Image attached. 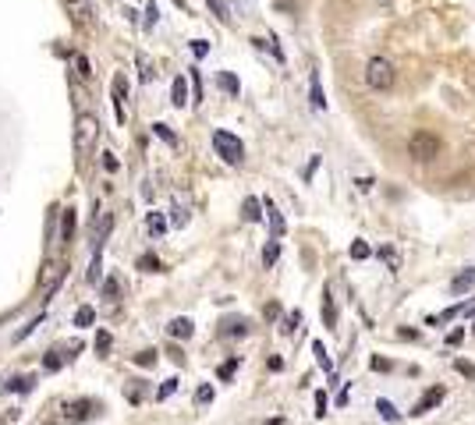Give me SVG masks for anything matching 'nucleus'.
Returning a JSON list of instances; mask_svg holds the SVG:
<instances>
[{
	"label": "nucleus",
	"mask_w": 475,
	"mask_h": 425,
	"mask_svg": "<svg viewBox=\"0 0 475 425\" xmlns=\"http://www.w3.org/2000/svg\"><path fill=\"white\" fill-rule=\"evenodd\" d=\"M440 153H443V142H440V135H433V132H415L408 138V156L415 163H433Z\"/></svg>",
	"instance_id": "1"
},
{
	"label": "nucleus",
	"mask_w": 475,
	"mask_h": 425,
	"mask_svg": "<svg viewBox=\"0 0 475 425\" xmlns=\"http://www.w3.org/2000/svg\"><path fill=\"white\" fill-rule=\"evenodd\" d=\"M96 138H99V121L96 114H78L75 121V153L78 156H89L96 149Z\"/></svg>",
	"instance_id": "2"
},
{
	"label": "nucleus",
	"mask_w": 475,
	"mask_h": 425,
	"mask_svg": "<svg viewBox=\"0 0 475 425\" xmlns=\"http://www.w3.org/2000/svg\"><path fill=\"white\" fill-rule=\"evenodd\" d=\"M365 85L373 93H387L390 85H394V64H390L387 57H373L365 64Z\"/></svg>",
	"instance_id": "3"
},
{
	"label": "nucleus",
	"mask_w": 475,
	"mask_h": 425,
	"mask_svg": "<svg viewBox=\"0 0 475 425\" xmlns=\"http://www.w3.org/2000/svg\"><path fill=\"white\" fill-rule=\"evenodd\" d=\"M213 149H217V156H220L223 163H241V160H245V145H241V138L231 135V132H213Z\"/></svg>",
	"instance_id": "4"
},
{
	"label": "nucleus",
	"mask_w": 475,
	"mask_h": 425,
	"mask_svg": "<svg viewBox=\"0 0 475 425\" xmlns=\"http://www.w3.org/2000/svg\"><path fill=\"white\" fill-rule=\"evenodd\" d=\"M64 273H68L64 263H60V259H50L43 269H39V294L50 298V294L60 287V280H64Z\"/></svg>",
	"instance_id": "5"
},
{
	"label": "nucleus",
	"mask_w": 475,
	"mask_h": 425,
	"mask_svg": "<svg viewBox=\"0 0 475 425\" xmlns=\"http://www.w3.org/2000/svg\"><path fill=\"white\" fill-rule=\"evenodd\" d=\"M64 11L78 29H93V4L89 0H64Z\"/></svg>",
	"instance_id": "6"
},
{
	"label": "nucleus",
	"mask_w": 475,
	"mask_h": 425,
	"mask_svg": "<svg viewBox=\"0 0 475 425\" xmlns=\"http://www.w3.org/2000/svg\"><path fill=\"white\" fill-rule=\"evenodd\" d=\"M443 397H447V390H443V387H429V390L415 400V408H411L408 415H411V418H422V415H429L433 408H437V404H443Z\"/></svg>",
	"instance_id": "7"
},
{
	"label": "nucleus",
	"mask_w": 475,
	"mask_h": 425,
	"mask_svg": "<svg viewBox=\"0 0 475 425\" xmlns=\"http://www.w3.org/2000/svg\"><path fill=\"white\" fill-rule=\"evenodd\" d=\"M125 93H128V82H125V75H114V82H110V96H114V117L125 124Z\"/></svg>",
	"instance_id": "8"
},
{
	"label": "nucleus",
	"mask_w": 475,
	"mask_h": 425,
	"mask_svg": "<svg viewBox=\"0 0 475 425\" xmlns=\"http://www.w3.org/2000/svg\"><path fill=\"white\" fill-rule=\"evenodd\" d=\"M475 287V266H468V269H461L458 276L450 280V294H468Z\"/></svg>",
	"instance_id": "9"
},
{
	"label": "nucleus",
	"mask_w": 475,
	"mask_h": 425,
	"mask_svg": "<svg viewBox=\"0 0 475 425\" xmlns=\"http://www.w3.org/2000/svg\"><path fill=\"white\" fill-rule=\"evenodd\" d=\"M192 319H184V315H178V319H171V326H167V333L174 337V340H188L192 337Z\"/></svg>",
	"instance_id": "10"
},
{
	"label": "nucleus",
	"mask_w": 475,
	"mask_h": 425,
	"mask_svg": "<svg viewBox=\"0 0 475 425\" xmlns=\"http://www.w3.org/2000/svg\"><path fill=\"white\" fill-rule=\"evenodd\" d=\"M263 206H266V217H270V230H273V241H280V238H284V217L277 212V206H273L270 199H266Z\"/></svg>",
	"instance_id": "11"
},
{
	"label": "nucleus",
	"mask_w": 475,
	"mask_h": 425,
	"mask_svg": "<svg viewBox=\"0 0 475 425\" xmlns=\"http://www.w3.org/2000/svg\"><path fill=\"white\" fill-rule=\"evenodd\" d=\"M171 103H174V106H184V103H188V82H184V75H178V78L171 82Z\"/></svg>",
	"instance_id": "12"
},
{
	"label": "nucleus",
	"mask_w": 475,
	"mask_h": 425,
	"mask_svg": "<svg viewBox=\"0 0 475 425\" xmlns=\"http://www.w3.org/2000/svg\"><path fill=\"white\" fill-rule=\"evenodd\" d=\"M308 99H313L316 110H326V96H323V85H319V75L313 71V78H308Z\"/></svg>",
	"instance_id": "13"
},
{
	"label": "nucleus",
	"mask_w": 475,
	"mask_h": 425,
	"mask_svg": "<svg viewBox=\"0 0 475 425\" xmlns=\"http://www.w3.org/2000/svg\"><path fill=\"white\" fill-rule=\"evenodd\" d=\"M93 411H96L93 400H75L71 408H68V418H71V422H82V418H89Z\"/></svg>",
	"instance_id": "14"
},
{
	"label": "nucleus",
	"mask_w": 475,
	"mask_h": 425,
	"mask_svg": "<svg viewBox=\"0 0 475 425\" xmlns=\"http://www.w3.org/2000/svg\"><path fill=\"white\" fill-rule=\"evenodd\" d=\"M241 212H245V220H249V223H259L263 220V202L259 199H245Z\"/></svg>",
	"instance_id": "15"
},
{
	"label": "nucleus",
	"mask_w": 475,
	"mask_h": 425,
	"mask_svg": "<svg viewBox=\"0 0 475 425\" xmlns=\"http://www.w3.org/2000/svg\"><path fill=\"white\" fill-rule=\"evenodd\" d=\"M217 85H220V89H223L227 96H238V89H241L238 78H234L231 71H220V75H217Z\"/></svg>",
	"instance_id": "16"
},
{
	"label": "nucleus",
	"mask_w": 475,
	"mask_h": 425,
	"mask_svg": "<svg viewBox=\"0 0 475 425\" xmlns=\"http://www.w3.org/2000/svg\"><path fill=\"white\" fill-rule=\"evenodd\" d=\"M220 333L223 337H245V333H249V323H245V319H227Z\"/></svg>",
	"instance_id": "17"
},
{
	"label": "nucleus",
	"mask_w": 475,
	"mask_h": 425,
	"mask_svg": "<svg viewBox=\"0 0 475 425\" xmlns=\"http://www.w3.org/2000/svg\"><path fill=\"white\" fill-rule=\"evenodd\" d=\"M206 8H210L223 25H231V8H227V0H206Z\"/></svg>",
	"instance_id": "18"
},
{
	"label": "nucleus",
	"mask_w": 475,
	"mask_h": 425,
	"mask_svg": "<svg viewBox=\"0 0 475 425\" xmlns=\"http://www.w3.org/2000/svg\"><path fill=\"white\" fill-rule=\"evenodd\" d=\"M135 60H138V75H142V82H153V78H156V68H153V60H149L146 53H135Z\"/></svg>",
	"instance_id": "19"
},
{
	"label": "nucleus",
	"mask_w": 475,
	"mask_h": 425,
	"mask_svg": "<svg viewBox=\"0 0 475 425\" xmlns=\"http://www.w3.org/2000/svg\"><path fill=\"white\" fill-rule=\"evenodd\" d=\"M323 298H326V302H323V323L334 330V326H337V308H334V302H330V291H326Z\"/></svg>",
	"instance_id": "20"
},
{
	"label": "nucleus",
	"mask_w": 475,
	"mask_h": 425,
	"mask_svg": "<svg viewBox=\"0 0 475 425\" xmlns=\"http://www.w3.org/2000/svg\"><path fill=\"white\" fill-rule=\"evenodd\" d=\"M146 230L153 234V238H160V234L167 230V220H163L160 212H149V220H146Z\"/></svg>",
	"instance_id": "21"
},
{
	"label": "nucleus",
	"mask_w": 475,
	"mask_h": 425,
	"mask_svg": "<svg viewBox=\"0 0 475 425\" xmlns=\"http://www.w3.org/2000/svg\"><path fill=\"white\" fill-rule=\"evenodd\" d=\"M71 234H75V209H64V220H60V238L71 241Z\"/></svg>",
	"instance_id": "22"
},
{
	"label": "nucleus",
	"mask_w": 475,
	"mask_h": 425,
	"mask_svg": "<svg viewBox=\"0 0 475 425\" xmlns=\"http://www.w3.org/2000/svg\"><path fill=\"white\" fill-rule=\"evenodd\" d=\"M313 354H316V361H319L326 372H334V361H330V354H326V348H323V340H316V344H313Z\"/></svg>",
	"instance_id": "23"
},
{
	"label": "nucleus",
	"mask_w": 475,
	"mask_h": 425,
	"mask_svg": "<svg viewBox=\"0 0 475 425\" xmlns=\"http://www.w3.org/2000/svg\"><path fill=\"white\" fill-rule=\"evenodd\" d=\"M376 411H380V415H383L387 422H398V418H401V415H398V408H394V404H390V400H383V397L376 400Z\"/></svg>",
	"instance_id": "24"
},
{
	"label": "nucleus",
	"mask_w": 475,
	"mask_h": 425,
	"mask_svg": "<svg viewBox=\"0 0 475 425\" xmlns=\"http://www.w3.org/2000/svg\"><path fill=\"white\" fill-rule=\"evenodd\" d=\"M277 259H280V241H270L266 252H263V266H273Z\"/></svg>",
	"instance_id": "25"
},
{
	"label": "nucleus",
	"mask_w": 475,
	"mask_h": 425,
	"mask_svg": "<svg viewBox=\"0 0 475 425\" xmlns=\"http://www.w3.org/2000/svg\"><path fill=\"white\" fill-rule=\"evenodd\" d=\"M93 319H96V312H93L89 305H82V308L75 312V326H93Z\"/></svg>",
	"instance_id": "26"
},
{
	"label": "nucleus",
	"mask_w": 475,
	"mask_h": 425,
	"mask_svg": "<svg viewBox=\"0 0 475 425\" xmlns=\"http://www.w3.org/2000/svg\"><path fill=\"white\" fill-rule=\"evenodd\" d=\"M153 132H156L163 142H167V145H178V135L171 132V124H153Z\"/></svg>",
	"instance_id": "27"
},
{
	"label": "nucleus",
	"mask_w": 475,
	"mask_h": 425,
	"mask_svg": "<svg viewBox=\"0 0 475 425\" xmlns=\"http://www.w3.org/2000/svg\"><path fill=\"white\" fill-rule=\"evenodd\" d=\"M369 255H373V248H369L365 241H355V245H351V259H369Z\"/></svg>",
	"instance_id": "28"
},
{
	"label": "nucleus",
	"mask_w": 475,
	"mask_h": 425,
	"mask_svg": "<svg viewBox=\"0 0 475 425\" xmlns=\"http://www.w3.org/2000/svg\"><path fill=\"white\" fill-rule=\"evenodd\" d=\"M138 269H146V273H156V269H160L156 255H142V259H138Z\"/></svg>",
	"instance_id": "29"
},
{
	"label": "nucleus",
	"mask_w": 475,
	"mask_h": 425,
	"mask_svg": "<svg viewBox=\"0 0 475 425\" xmlns=\"http://www.w3.org/2000/svg\"><path fill=\"white\" fill-rule=\"evenodd\" d=\"M454 369H458L461 376H468V379H475V365H472V361H465V358L454 361Z\"/></svg>",
	"instance_id": "30"
},
{
	"label": "nucleus",
	"mask_w": 475,
	"mask_h": 425,
	"mask_svg": "<svg viewBox=\"0 0 475 425\" xmlns=\"http://www.w3.org/2000/svg\"><path fill=\"white\" fill-rule=\"evenodd\" d=\"M174 390H178V379H163V387H160V393H156V397H160V400H167Z\"/></svg>",
	"instance_id": "31"
},
{
	"label": "nucleus",
	"mask_w": 475,
	"mask_h": 425,
	"mask_svg": "<svg viewBox=\"0 0 475 425\" xmlns=\"http://www.w3.org/2000/svg\"><path fill=\"white\" fill-rule=\"evenodd\" d=\"M43 365H47V369H50V372H57V369H60V365H64V358H60V354H57V351H50V354H47V361H43Z\"/></svg>",
	"instance_id": "32"
},
{
	"label": "nucleus",
	"mask_w": 475,
	"mask_h": 425,
	"mask_svg": "<svg viewBox=\"0 0 475 425\" xmlns=\"http://www.w3.org/2000/svg\"><path fill=\"white\" fill-rule=\"evenodd\" d=\"M135 365H142V369H146V365H156V351H142V354L135 358Z\"/></svg>",
	"instance_id": "33"
},
{
	"label": "nucleus",
	"mask_w": 475,
	"mask_h": 425,
	"mask_svg": "<svg viewBox=\"0 0 475 425\" xmlns=\"http://www.w3.org/2000/svg\"><path fill=\"white\" fill-rule=\"evenodd\" d=\"M75 68H78L82 78H93V68H89V60H86V57H75Z\"/></svg>",
	"instance_id": "34"
},
{
	"label": "nucleus",
	"mask_w": 475,
	"mask_h": 425,
	"mask_svg": "<svg viewBox=\"0 0 475 425\" xmlns=\"http://www.w3.org/2000/svg\"><path fill=\"white\" fill-rule=\"evenodd\" d=\"M298 323H302V312H291L284 319V333H291V330H298Z\"/></svg>",
	"instance_id": "35"
},
{
	"label": "nucleus",
	"mask_w": 475,
	"mask_h": 425,
	"mask_svg": "<svg viewBox=\"0 0 475 425\" xmlns=\"http://www.w3.org/2000/svg\"><path fill=\"white\" fill-rule=\"evenodd\" d=\"M192 53L195 57H206V53H210V42H206V39H192Z\"/></svg>",
	"instance_id": "36"
},
{
	"label": "nucleus",
	"mask_w": 475,
	"mask_h": 425,
	"mask_svg": "<svg viewBox=\"0 0 475 425\" xmlns=\"http://www.w3.org/2000/svg\"><path fill=\"white\" fill-rule=\"evenodd\" d=\"M213 400V387H199V393H195V404H210Z\"/></svg>",
	"instance_id": "37"
},
{
	"label": "nucleus",
	"mask_w": 475,
	"mask_h": 425,
	"mask_svg": "<svg viewBox=\"0 0 475 425\" xmlns=\"http://www.w3.org/2000/svg\"><path fill=\"white\" fill-rule=\"evenodd\" d=\"M96 351H110V333H96Z\"/></svg>",
	"instance_id": "38"
},
{
	"label": "nucleus",
	"mask_w": 475,
	"mask_h": 425,
	"mask_svg": "<svg viewBox=\"0 0 475 425\" xmlns=\"http://www.w3.org/2000/svg\"><path fill=\"white\" fill-rule=\"evenodd\" d=\"M234 369H238V358H231L227 365H220V379H231V376H234Z\"/></svg>",
	"instance_id": "39"
},
{
	"label": "nucleus",
	"mask_w": 475,
	"mask_h": 425,
	"mask_svg": "<svg viewBox=\"0 0 475 425\" xmlns=\"http://www.w3.org/2000/svg\"><path fill=\"white\" fill-rule=\"evenodd\" d=\"M316 415H319V418L326 415V393H323V390L316 393Z\"/></svg>",
	"instance_id": "40"
},
{
	"label": "nucleus",
	"mask_w": 475,
	"mask_h": 425,
	"mask_svg": "<svg viewBox=\"0 0 475 425\" xmlns=\"http://www.w3.org/2000/svg\"><path fill=\"white\" fill-rule=\"evenodd\" d=\"M174 227H184V223H188V212H184V209H174Z\"/></svg>",
	"instance_id": "41"
},
{
	"label": "nucleus",
	"mask_w": 475,
	"mask_h": 425,
	"mask_svg": "<svg viewBox=\"0 0 475 425\" xmlns=\"http://www.w3.org/2000/svg\"><path fill=\"white\" fill-rule=\"evenodd\" d=\"M29 387H32V379H29V376H22V379H14V390H18V393H25Z\"/></svg>",
	"instance_id": "42"
},
{
	"label": "nucleus",
	"mask_w": 475,
	"mask_h": 425,
	"mask_svg": "<svg viewBox=\"0 0 475 425\" xmlns=\"http://www.w3.org/2000/svg\"><path fill=\"white\" fill-rule=\"evenodd\" d=\"M461 340H465V330H450V337H447V344L454 348V344H461Z\"/></svg>",
	"instance_id": "43"
},
{
	"label": "nucleus",
	"mask_w": 475,
	"mask_h": 425,
	"mask_svg": "<svg viewBox=\"0 0 475 425\" xmlns=\"http://www.w3.org/2000/svg\"><path fill=\"white\" fill-rule=\"evenodd\" d=\"M380 259H387V263H398V255H394V248H387V245H383V248H380Z\"/></svg>",
	"instance_id": "44"
},
{
	"label": "nucleus",
	"mask_w": 475,
	"mask_h": 425,
	"mask_svg": "<svg viewBox=\"0 0 475 425\" xmlns=\"http://www.w3.org/2000/svg\"><path fill=\"white\" fill-rule=\"evenodd\" d=\"M103 294H107V298H117V280H107V284H103Z\"/></svg>",
	"instance_id": "45"
},
{
	"label": "nucleus",
	"mask_w": 475,
	"mask_h": 425,
	"mask_svg": "<svg viewBox=\"0 0 475 425\" xmlns=\"http://www.w3.org/2000/svg\"><path fill=\"white\" fill-rule=\"evenodd\" d=\"M103 167H107V170H117V156L107 153V156H103Z\"/></svg>",
	"instance_id": "46"
},
{
	"label": "nucleus",
	"mask_w": 475,
	"mask_h": 425,
	"mask_svg": "<svg viewBox=\"0 0 475 425\" xmlns=\"http://www.w3.org/2000/svg\"><path fill=\"white\" fill-rule=\"evenodd\" d=\"M355 184H358V191H369V188H373V178H358Z\"/></svg>",
	"instance_id": "47"
},
{
	"label": "nucleus",
	"mask_w": 475,
	"mask_h": 425,
	"mask_svg": "<svg viewBox=\"0 0 475 425\" xmlns=\"http://www.w3.org/2000/svg\"><path fill=\"white\" fill-rule=\"evenodd\" d=\"M373 369H376V372H383V369H390V361H383V358H373Z\"/></svg>",
	"instance_id": "48"
},
{
	"label": "nucleus",
	"mask_w": 475,
	"mask_h": 425,
	"mask_svg": "<svg viewBox=\"0 0 475 425\" xmlns=\"http://www.w3.org/2000/svg\"><path fill=\"white\" fill-rule=\"evenodd\" d=\"M468 315H472V319H475V308H468Z\"/></svg>",
	"instance_id": "49"
},
{
	"label": "nucleus",
	"mask_w": 475,
	"mask_h": 425,
	"mask_svg": "<svg viewBox=\"0 0 475 425\" xmlns=\"http://www.w3.org/2000/svg\"><path fill=\"white\" fill-rule=\"evenodd\" d=\"M472 333H475V323H472Z\"/></svg>",
	"instance_id": "50"
}]
</instances>
